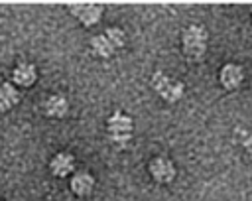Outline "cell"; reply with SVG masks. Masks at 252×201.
I'll return each instance as SVG.
<instances>
[{"instance_id": "1", "label": "cell", "mask_w": 252, "mask_h": 201, "mask_svg": "<svg viewBox=\"0 0 252 201\" xmlns=\"http://www.w3.org/2000/svg\"><path fill=\"white\" fill-rule=\"evenodd\" d=\"M181 43H183V51L187 57L199 59L207 51V30L199 24L185 28L181 35Z\"/></svg>"}, {"instance_id": "2", "label": "cell", "mask_w": 252, "mask_h": 201, "mask_svg": "<svg viewBox=\"0 0 252 201\" xmlns=\"http://www.w3.org/2000/svg\"><path fill=\"white\" fill-rule=\"evenodd\" d=\"M152 87H154V91H156L163 100H167V102H177V100L183 97V93H185L183 83H179V81L167 77V75L161 73V71H158V73L152 75Z\"/></svg>"}, {"instance_id": "3", "label": "cell", "mask_w": 252, "mask_h": 201, "mask_svg": "<svg viewBox=\"0 0 252 201\" xmlns=\"http://www.w3.org/2000/svg\"><path fill=\"white\" fill-rule=\"evenodd\" d=\"M132 128H134V122L124 112H114L108 118V136L118 146H124L132 138Z\"/></svg>"}, {"instance_id": "4", "label": "cell", "mask_w": 252, "mask_h": 201, "mask_svg": "<svg viewBox=\"0 0 252 201\" xmlns=\"http://www.w3.org/2000/svg\"><path fill=\"white\" fill-rule=\"evenodd\" d=\"M150 173L158 183H169L175 177V166L167 158H154L150 162Z\"/></svg>"}, {"instance_id": "5", "label": "cell", "mask_w": 252, "mask_h": 201, "mask_svg": "<svg viewBox=\"0 0 252 201\" xmlns=\"http://www.w3.org/2000/svg\"><path fill=\"white\" fill-rule=\"evenodd\" d=\"M69 12L75 14L83 26H94L102 16V6H98V4H75V6H69Z\"/></svg>"}, {"instance_id": "6", "label": "cell", "mask_w": 252, "mask_h": 201, "mask_svg": "<svg viewBox=\"0 0 252 201\" xmlns=\"http://www.w3.org/2000/svg\"><path fill=\"white\" fill-rule=\"evenodd\" d=\"M219 79H220V85L224 87V89H238L240 85H242V81H244V71H242V67L240 65H236V63H226L222 69H220V73H219Z\"/></svg>"}, {"instance_id": "7", "label": "cell", "mask_w": 252, "mask_h": 201, "mask_svg": "<svg viewBox=\"0 0 252 201\" xmlns=\"http://www.w3.org/2000/svg\"><path fill=\"white\" fill-rule=\"evenodd\" d=\"M49 169L53 175L57 177H63V175H69L73 169H75V158L67 152H59L53 156V160L49 162Z\"/></svg>"}, {"instance_id": "8", "label": "cell", "mask_w": 252, "mask_h": 201, "mask_svg": "<svg viewBox=\"0 0 252 201\" xmlns=\"http://www.w3.org/2000/svg\"><path fill=\"white\" fill-rule=\"evenodd\" d=\"M37 79V71L32 63H20L16 65L14 73H12V81L20 87H32Z\"/></svg>"}, {"instance_id": "9", "label": "cell", "mask_w": 252, "mask_h": 201, "mask_svg": "<svg viewBox=\"0 0 252 201\" xmlns=\"http://www.w3.org/2000/svg\"><path fill=\"white\" fill-rule=\"evenodd\" d=\"M43 108H45V114H47V116L61 118V116L67 114L69 102H67V99L61 97V95H51V97H47V100L43 102Z\"/></svg>"}, {"instance_id": "10", "label": "cell", "mask_w": 252, "mask_h": 201, "mask_svg": "<svg viewBox=\"0 0 252 201\" xmlns=\"http://www.w3.org/2000/svg\"><path fill=\"white\" fill-rule=\"evenodd\" d=\"M94 187V179L89 171H77L71 177V191L75 195H89Z\"/></svg>"}, {"instance_id": "11", "label": "cell", "mask_w": 252, "mask_h": 201, "mask_svg": "<svg viewBox=\"0 0 252 201\" xmlns=\"http://www.w3.org/2000/svg\"><path fill=\"white\" fill-rule=\"evenodd\" d=\"M20 100V93L12 83L0 85V112H6L8 108L16 106Z\"/></svg>"}, {"instance_id": "12", "label": "cell", "mask_w": 252, "mask_h": 201, "mask_svg": "<svg viewBox=\"0 0 252 201\" xmlns=\"http://www.w3.org/2000/svg\"><path fill=\"white\" fill-rule=\"evenodd\" d=\"M91 47H93V53L98 55V57H110V55L116 51L114 45L108 41V37H106L104 34L94 35V37L91 39Z\"/></svg>"}, {"instance_id": "13", "label": "cell", "mask_w": 252, "mask_h": 201, "mask_svg": "<svg viewBox=\"0 0 252 201\" xmlns=\"http://www.w3.org/2000/svg\"><path fill=\"white\" fill-rule=\"evenodd\" d=\"M104 35L108 37V41L114 45V49H120L122 45H124V41H126V34H124V30L122 28H108L106 32H104Z\"/></svg>"}, {"instance_id": "14", "label": "cell", "mask_w": 252, "mask_h": 201, "mask_svg": "<svg viewBox=\"0 0 252 201\" xmlns=\"http://www.w3.org/2000/svg\"><path fill=\"white\" fill-rule=\"evenodd\" d=\"M242 146H244V150L252 156V132H248L246 136H244V140H242Z\"/></svg>"}]
</instances>
